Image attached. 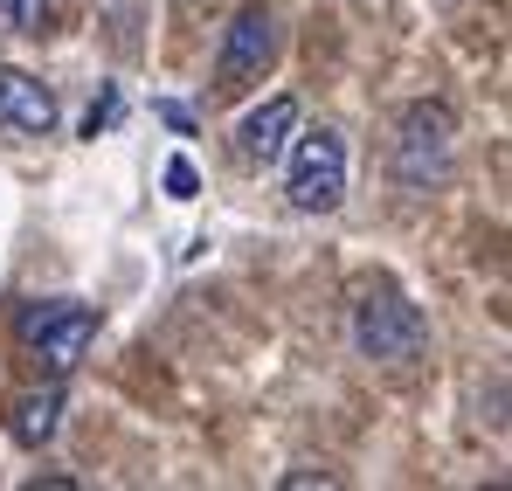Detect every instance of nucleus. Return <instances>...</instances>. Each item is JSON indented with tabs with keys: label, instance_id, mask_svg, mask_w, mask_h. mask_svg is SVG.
I'll list each match as a JSON object with an SVG mask.
<instances>
[{
	"label": "nucleus",
	"instance_id": "obj_1",
	"mask_svg": "<svg viewBox=\"0 0 512 491\" xmlns=\"http://www.w3.org/2000/svg\"><path fill=\"white\" fill-rule=\"evenodd\" d=\"M14 339H21V353L49 381H63L90 353V339H97V312H90L84 298H35V305L14 312Z\"/></svg>",
	"mask_w": 512,
	"mask_h": 491
},
{
	"label": "nucleus",
	"instance_id": "obj_2",
	"mask_svg": "<svg viewBox=\"0 0 512 491\" xmlns=\"http://www.w3.org/2000/svg\"><path fill=\"white\" fill-rule=\"evenodd\" d=\"M450 166H457V111L443 97H416L395 125V180L429 194L450 180Z\"/></svg>",
	"mask_w": 512,
	"mask_h": 491
},
{
	"label": "nucleus",
	"instance_id": "obj_3",
	"mask_svg": "<svg viewBox=\"0 0 512 491\" xmlns=\"http://www.w3.org/2000/svg\"><path fill=\"white\" fill-rule=\"evenodd\" d=\"M353 346H360V360L409 367V360H423L429 326H423V312H416L395 284H367L360 305H353Z\"/></svg>",
	"mask_w": 512,
	"mask_h": 491
},
{
	"label": "nucleus",
	"instance_id": "obj_4",
	"mask_svg": "<svg viewBox=\"0 0 512 491\" xmlns=\"http://www.w3.org/2000/svg\"><path fill=\"white\" fill-rule=\"evenodd\" d=\"M284 153H291V180H284L291 208L298 215H333L346 201V139L333 125H319V132H298Z\"/></svg>",
	"mask_w": 512,
	"mask_h": 491
},
{
	"label": "nucleus",
	"instance_id": "obj_5",
	"mask_svg": "<svg viewBox=\"0 0 512 491\" xmlns=\"http://www.w3.org/2000/svg\"><path fill=\"white\" fill-rule=\"evenodd\" d=\"M277 63V14L250 0L236 7L229 35H222V56H215V97H243L250 83H263V70Z\"/></svg>",
	"mask_w": 512,
	"mask_h": 491
},
{
	"label": "nucleus",
	"instance_id": "obj_6",
	"mask_svg": "<svg viewBox=\"0 0 512 491\" xmlns=\"http://www.w3.org/2000/svg\"><path fill=\"white\" fill-rule=\"evenodd\" d=\"M56 118H63V104H56V90H49V83L0 63V125L28 132V139H49V132H56Z\"/></svg>",
	"mask_w": 512,
	"mask_h": 491
},
{
	"label": "nucleus",
	"instance_id": "obj_7",
	"mask_svg": "<svg viewBox=\"0 0 512 491\" xmlns=\"http://www.w3.org/2000/svg\"><path fill=\"white\" fill-rule=\"evenodd\" d=\"M291 132H298V97H270L263 111H250V118H243L236 146H243V160H250V166H270V160H284Z\"/></svg>",
	"mask_w": 512,
	"mask_h": 491
},
{
	"label": "nucleus",
	"instance_id": "obj_8",
	"mask_svg": "<svg viewBox=\"0 0 512 491\" xmlns=\"http://www.w3.org/2000/svg\"><path fill=\"white\" fill-rule=\"evenodd\" d=\"M56 415H63V395L56 388H42V395H21L14 409H7V429H14V443H49L56 436Z\"/></svg>",
	"mask_w": 512,
	"mask_h": 491
},
{
	"label": "nucleus",
	"instance_id": "obj_9",
	"mask_svg": "<svg viewBox=\"0 0 512 491\" xmlns=\"http://www.w3.org/2000/svg\"><path fill=\"white\" fill-rule=\"evenodd\" d=\"M49 7H56V0H0V28H7V35H42Z\"/></svg>",
	"mask_w": 512,
	"mask_h": 491
},
{
	"label": "nucleus",
	"instance_id": "obj_10",
	"mask_svg": "<svg viewBox=\"0 0 512 491\" xmlns=\"http://www.w3.org/2000/svg\"><path fill=\"white\" fill-rule=\"evenodd\" d=\"M167 194H173V201H194V194H201V173H194V160H167Z\"/></svg>",
	"mask_w": 512,
	"mask_h": 491
},
{
	"label": "nucleus",
	"instance_id": "obj_11",
	"mask_svg": "<svg viewBox=\"0 0 512 491\" xmlns=\"http://www.w3.org/2000/svg\"><path fill=\"white\" fill-rule=\"evenodd\" d=\"M111 118H118V90H104V97L90 104V118H84V139H97V132H111Z\"/></svg>",
	"mask_w": 512,
	"mask_h": 491
},
{
	"label": "nucleus",
	"instance_id": "obj_12",
	"mask_svg": "<svg viewBox=\"0 0 512 491\" xmlns=\"http://www.w3.org/2000/svg\"><path fill=\"white\" fill-rule=\"evenodd\" d=\"M160 118H167L173 132H180V139H187V132H194V111H187V104H173V97H167V104H160Z\"/></svg>",
	"mask_w": 512,
	"mask_h": 491
}]
</instances>
